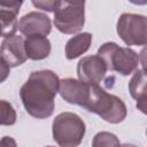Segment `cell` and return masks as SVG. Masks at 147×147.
Returning a JSON list of instances; mask_svg holds the SVG:
<instances>
[{"mask_svg": "<svg viewBox=\"0 0 147 147\" xmlns=\"http://www.w3.org/2000/svg\"><path fill=\"white\" fill-rule=\"evenodd\" d=\"M59 87L60 79L52 70L31 72L20 90V96L28 114L36 118L49 117L54 111V99Z\"/></svg>", "mask_w": 147, "mask_h": 147, "instance_id": "6da1fadb", "label": "cell"}, {"mask_svg": "<svg viewBox=\"0 0 147 147\" xmlns=\"http://www.w3.org/2000/svg\"><path fill=\"white\" fill-rule=\"evenodd\" d=\"M84 108L113 124L123 122L127 113L125 103L118 96L107 93L99 85H91L88 99Z\"/></svg>", "mask_w": 147, "mask_h": 147, "instance_id": "7a4b0ae2", "label": "cell"}, {"mask_svg": "<svg viewBox=\"0 0 147 147\" xmlns=\"http://www.w3.org/2000/svg\"><path fill=\"white\" fill-rule=\"evenodd\" d=\"M85 123L75 113L59 114L52 125L53 139L60 147H77L85 136Z\"/></svg>", "mask_w": 147, "mask_h": 147, "instance_id": "3957f363", "label": "cell"}, {"mask_svg": "<svg viewBox=\"0 0 147 147\" xmlns=\"http://www.w3.org/2000/svg\"><path fill=\"white\" fill-rule=\"evenodd\" d=\"M106 63L107 69L127 76L138 68L139 55L129 47H119L115 42H105L96 54Z\"/></svg>", "mask_w": 147, "mask_h": 147, "instance_id": "277c9868", "label": "cell"}, {"mask_svg": "<svg viewBox=\"0 0 147 147\" xmlns=\"http://www.w3.org/2000/svg\"><path fill=\"white\" fill-rule=\"evenodd\" d=\"M84 1H57L54 11L55 28L65 34H74L82 30L85 23Z\"/></svg>", "mask_w": 147, "mask_h": 147, "instance_id": "5b68a950", "label": "cell"}, {"mask_svg": "<svg viewBox=\"0 0 147 147\" xmlns=\"http://www.w3.org/2000/svg\"><path fill=\"white\" fill-rule=\"evenodd\" d=\"M116 30L127 46L147 45V16L124 13L117 21Z\"/></svg>", "mask_w": 147, "mask_h": 147, "instance_id": "8992f818", "label": "cell"}, {"mask_svg": "<svg viewBox=\"0 0 147 147\" xmlns=\"http://www.w3.org/2000/svg\"><path fill=\"white\" fill-rule=\"evenodd\" d=\"M107 65L98 55H88L79 60L77 64V75L79 80L88 85H99L103 79Z\"/></svg>", "mask_w": 147, "mask_h": 147, "instance_id": "52a82bcc", "label": "cell"}, {"mask_svg": "<svg viewBox=\"0 0 147 147\" xmlns=\"http://www.w3.org/2000/svg\"><path fill=\"white\" fill-rule=\"evenodd\" d=\"M18 30L26 37L44 36L46 37L51 30L52 24L47 15L38 11H31L25 14L18 22Z\"/></svg>", "mask_w": 147, "mask_h": 147, "instance_id": "ba28073f", "label": "cell"}, {"mask_svg": "<svg viewBox=\"0 0 147 147\" xmlns=\"http://www.w3.org/2000/svg\"><path fill=\"white\" fill-rule=\"evenodd\" d=\"M24 40L21 36L5 38L1 42V62L9 68L21 65L26 60Z\"/></svg>", "mask_w": 147, "mask_h": 147, "instance_id": "9c48e42d", "label": "cell"}, {"mask_svg": "<svg viewBox=\"0 0 147 147\" xmlns=\"http://www.w3.org/2000/svg\"><path fill=\"white\" fill-rule=\"evenodd\" d=\"M90 87L91 85L85 84L82 80L65 78L60 80L59 93L62 96V99H64V101L84 107L88 99Z\"/></svg>", "mask_w": 147, "mask_h": 147, "instance_id": "30bf717a", "label": "cell"}, {"mask_svg": "<svg viewBox=\"0 0 147 147\" xmlns=\"http://www.w3.org/2000/svg\"><path fill=\"white\" fill-rule=\"evenodd\" d=\"M22 1H0V21H1V34L3 38L15 36L18 29L17 14Z\"/></svg>", "mask_w": 147, "mask_h": 147, "instance_id": "8fae6325", "label": "cell"}, {"mask_svg": "<svg viewBox=\"0 0 147 147\" xmlns=\"http://www.w3.org/2000/svg\"><path fill=\"white\" fill-rule=\"evenodd\" d=\"M26 57L33 61L46 59L51 53V42L44 36L28 37L24 40Z\"/></svg>", "mask_w": 147, "mask_h": 147, "instance_id": "7c38bea8", "label": "cell"}, {"mask_svg": "<svg viewBox=\"0 0 147 147\" xmlns=\"http://www.w3.org/2000/svg\"><path fill=\"white\" fill-rule=\"evenodd\" d=\"M92 34L90 32L79 33L68 40L65 45V56L68 60H74L84 54L91 46Z\"/></svg>", "mask_w": 147, "mask_h": 147, "instance_id": "4fadbf2b", "label": "cell"}, {"mask_svg": "<svg viewBox=\"0 0 147 147\" xmlns=\"http://www.w3.org/2000/svg\"><path fill=\"white\" fill-rule=\"evenodd\" d=\"M129 91L137 101L147 96V70L140 69L133 74L129 83Z\"/></svg>", "mask_w": 147, "mask_h": 147, "instance_id": "5bb4252c", "label": "cell"}, {"mask_svg": "<svg viewBox=\"0 0 147 147\" xmlns=\"http://www.w3.org/2000/svg\"><path fill=\"white\" fill-rule=\"evenodd\" d=\"M92 147H121L118 138L110 132H99L92 140Z\"/></svg>", "mask_w": 147, "mask_h": 147, "instance_id": "9a60e30c", "label": "cell"}, {"mask_svg": "<svg viewBox=\"0 0 147 147\" xmlns=\"http://www.w3.org/2000/svg\"><path fill=\"white\" fill-rule=\"evenodd\" d=\"M16 122V113L13 106L6 100L0 101V123L1 125H13Z\"/></svg>", "mask_w": 147, "mask_h": 147, "instance_id": "2e32d148", "label": "cell"}, {"mask_svg": "<svg viewBox=\"0 0 147 147\" xmlns=\"http://www.w3.org/2000/svg\"><path fill=\"white\" fill-rule=\"evenodd\" d=\"M32 5L37 8L42 9V10L55 11V8L57 6V1H32Z\"/></svg>", "mask_w": 147, "mask_h": 147, "instance_id": "e0dca14e", "label": "cell"}, {"mask_svg": "<svg viewBox=\"0 0 147 147\" xmlns=\"http://www.w3.org/2000/svg\"><path fill=\"white\" fill-rule=\"evenodd\" d=\"M136 107H137V108H138L142 114L147 115V96H145V98H142V99L138 100V101H137Z\"/></svg>", "mask_w": 147, "mask_h": 147, "instance_id": "ac0fdd59", "label": "cell"}, {"mask_svg": "<svg viewBox=\"0 0 147 147\" xmlns=\"http://www.w3.org/2000/svg\"><path fill=\"white\" fill-rule=\"evenodd\" d=\"M139 60H140V63H141L142 68L145 70H147V46H145L141 49V52L139 54Z\"/></svg>", "mask_w": 147, "mask_h": 147, "instance_id": "d6986e66", "label": "cell"}, {"mask_svg": "<svg viewBox=\"0 0 147 147\" xmlns=\"http://www.w3.org/2000/svg\"><path fill=\"white\" fill-rule=\"evenodd\" d=\"M0 147H16V142L11 137H3L1 139Z\"/></svg>", "mask_w": 147, "mask_h": 147, "instance_id": "ffe728a7", "label": "cell"}, {"mask_svg": "<svg viewBox=\"0 0 147 147\" xmlns=\"http://www.w3.org/2000/svg\"><path fill=\"white\" fill-rule=\"evenodd\" d=\"M1 80L3 82L5 80V78H6V76L9 74V67L7 65V64H5L3 62H1Z\"/></svg>", "mask_w": 147, "mask_h": 147, "instance_id": "44dd1931", "label": "cell"}, {"mask_svg": "<svg viewBox=\"0 0 147 147\" xmlns=\"http://www.w3.org/2000/svg\"><path fill=\"white\" fill-rule=\"evenodd\" d=\"M121 147H137V146H134V145H131V144H124V145H122Z\"/></svg>", "mask_w": 147, "mask_h": 147, "instance_id": "7402d4cb", "label": "cell"}, {"mask_svg": "<svg viewBox=\"0 0 147 147\" xmlns=\"http://www.w3.org/2000/svg\"><path fill=\"white\" fill-rule=\"evenodd\" d=\"M46 147H54V146H46Z\"/></svg>", "mask_w": 147, "mask_h": 147, "instance_id": "603a6c76", "label": "cell"}, {"mask_svg": "<svg viewBox=\"0 0 147 147\" xmlns=\"http://www.w3.org/2000/svg\"><path fill=\"white\" fill-rule=\"evenodd\" d=\"M146 136H147V130H146Z\"/></svg>", "mask_w": 147, "mask_h": 147, "instance_id": "cb8c5ba5", "label": "cell"}]
</instances>
